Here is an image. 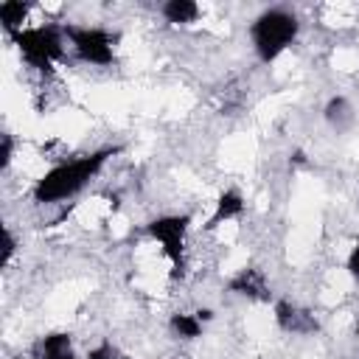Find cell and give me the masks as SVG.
Wrapping results in <instances>:
<instances>
[{
    "label": "cell",
    "instance_id": "5",
    "mask_svg": "<svg viewBox=\"0 0 359 359\" xmlns=\"http://www.w3.org/2000/svg\"><path fill=\"white\" fill-rule=\"evenodd\" d=\"M65 36L81 62L95 67H107L115 62V34L98 25H65Z\"/></svg>",
    "mask_w": 359,
    "mask_h": 359
},
{
    "label": "cell",
    "instance_id": "2",
    "mask_svg": "<svg viewBox=\"0 0 359 359\" xmlns=\"http://www.w3.org/2000/svg\"><path fill=\"white\" fill-rule=\"evenodd\" d=\"M297 31H300V20L294 11L280 8V6L261 11L250 25V39H252L255 56L266 65L275 62L297 39Z\"/></svg>",
    "mask_w": 359,
    "mask_h": 359
},
{
    "label": "cell",
    "instance_id": "9",
    "mask_svg": "<svg viewBox=\"0 0 359 359\" xmlns=\"http://www.w3.org/2000/svg\"><path fill=\"white\" fill-rule=\"evenodd\" d=\"M36 359H79L73 351V339L65 331H50L36 345Z\"/></svg>",
    "mask_w": 359,
    "mask_h": 359
},
{
    "label": "cell",
    "instance_id": "18",
    "mask_svg": "<svg viewBox=\"0 0 359 359\" xmlns=\"http://www.w3.org/2000/svg\"><path fill=\"white\" fill-rule=\"evenodd\" d=\"M196 317H199L202 323H208V320H213V311H210V309H199V311H196Z\"/></svg>",
    "mask_w": 359,
    "mask_h": 359
},
{
    "label": "cell",
    "instance_id": "1",
    "mask_svg": "<svg viewBox=\"0 0 359 359\" xmlns=\"http://www.w3.org/2000/svg\"><path fill=\"white\" fill-rule=\"evenodd\" d=\"M115 154V149H98V151H90V154H81L76 160H65V163H56L53 168H48L36 185H34V199L39 205H56V202H65L70 196H76L84 185H90L101 168L107 165V160Z\"/></svg>",
    "mask_w": 359,
    "mask_h": 359
},
{
    "label": "cell",
    "instance_id": "6",
    "mask_svg": "<svg viewBox=\"0 0 359 359\" xmlns=\"http://www.w3.org/2000/svg\"><path fill=\"white\" fill-rule=\"evenodd\" d=\"M275 323L286 334H311V331H317L314 314H309L306 309H300V306H294L289 300H278L275 303Z\"/></svg>",
    "mask_w": 359,
    "mask_h": 359
},
{
    "label": "cell",
    "instance_id": "3",
    "mask_svg": "<svg viewBox=\"0 0 359 359\" xmlns=\"http://www.w3.org/2000/svg\"><path fill=\"white\" fill-rule=\"evenodd\" d=\"M11 42L17 45L20 56L25 59L28 67L39 70V73H48L62 56H65V48H67V36H65V25H28L17 34H8Z\"/></svg>",
    "mask_w": 359,
    "mask_h": 359
},
{
    "label": "cell",
    "instance_id": "8",
    "mask_svg": "<svg viewBox=\"0 0 359 359\" xmlns=\"http://www.w3.org/2000/svg\"><path fill=\"white\" fill-rule=\"evenodd\" d=\"M241 213H244V196H241L236 188H227V191H222L219 199H216L213 216L208 219V230H216V227H222V224L238 219Z\"/></svg>",
    "mask_w": 359,
    "mask_h": 359
},
{
    "label": "cell",
    "instance_id": "10",
    "mask_svg": "<svg viewBox=\"0 0 359 359\" xmlns=\"http://www.w3.org/2000/svg\"><path fill=\"white\" fill-rule=\"evenodd\" d=\"M160 14L168 22H174V25H188V22H196L199 20L202 8L194 0H168V3L160 6Z\"/></svg>",
    "mask_w": 359,
    "mask_h": 359
},
{
    "label": "cell",
    "instance_id": "17",
    "mask_svg": "<svg viewBox=\"0 0 359 359\" xmlns=\"http://www.w3.org/2000/svg\"><path fill=\"white\" fill-rule=\"evenodd\" d=\"M345 269H348V275H351L353 280H359V244L351 247V252H348V258H345Z\"/></svg>",
    "mask_w": 359,
    "mask_h": 359
},
{
    "label": "cell",
    "instance_id": "16",
    "mask_svg": "<svg viewBox=\"0 0 359 359\" xmlns=\"http://www.w3.org/2000/svg\"><path fill=\"white\" fill-rule=\"evenodd\" d=\"M14 250H17V238H14V233L8 230V227H3V266L11 261V255H14Z\"/></svg>",
    "mask_w": 359,
    "mask_h": 359
},
{
    "label": "cell",
    "instance_id": "14",
    "mask_svg": "<svg viewBox=\"0 0 359 359\" xmlns=\"http://www.w3.org/2000/svg\"><path fill=\"white\" fill-rule=\"evenodd\" d=\"M84 359H121V353H118V348H115V345H109V342H101V345L90 348Z\"/></svg>",
    "mask_w": 359,
    "mask_h": 359
},
{
    "label": "cell",
    "instance_id": "15",
    "mask_svg": "<svg viewBox=\"0 0 359 359\" xmlns=\"http://www.w3.org/2000/svg\"><path fill=\"white\" fill-rule=\"evenodd\" d=\"M11 154H14V137L8 132L0 135V165L8 168L11 165Z\"/></svg>",
    "mask_w": 359,
    "mask_h": 359
},
{
    "label": "cell",
    "instance_id": "13",
    "mask_svg": "<svg viewBox=\"0 0 359 359\" xmlns=\"http://www.w3.org/2000/svg\"><path fill=\"white\" fill-rule=\"evenodd\" d=\"M323 115H325V121H328L334 129H345V126L353 121V107H351V101H348L345 95H334V98H328Z\"/></svg>",
    "mask_w": 359,
    "mask_h": 359
},
{
    "label": "cell",
    "instance_id": "11",
    "mask_svg": "<svg viewBox=\"0 0 359 359\" xmlns=\"http://www.w3.org/2000/svg\"><path fill=\"white\" fill-rule=\"evenodd\" d=\"M28 11H31V6L22 3V0H6V3H0V22H3L6 34H17V31L28 28L25 25L28 22Z\"/></svg>",
    "mask_w": 359,
    "mask_h": 359
},
{
    "label": "cell",
    "instance_id": "19",
    "mask_svg": "<svg viewBox=\"0 0 359 359\" xmlns=\"http://www.w3.org/2000/svg\"><path fill=\"white\" fill-rule=\"evenodd\" d=\"M356 337H359V320H356Z\"/></svg>",
    "mask_w": 359,
    "mask_h": 359
},
{
    "label": "cell",
    "instance_id": "12",
    "mask_svg": "<svg viewBox=\"0 0 359 359\" xmlns=\"http://www.w3.org/2000/svg\"><path fill=\"white\" fill-rule=\"evenodd\" d=\"M202 325H205V323L196 317V311H194V314H188V311H174L171 320H168L171 334L180 337V339H196V337H202Z\"/></svg>",
    "mask_w": 359,
    "mask_h": 359
},
{
    "label": "cell",
    "instance_id": "7",
    "mask_svg": "<svg viewBox=\"0 0 359 359\" xmlns=\"http://www.w3.org/2000/svg\"><path fill=\"white\" fill-rule=\"evenodd\" d=\"M230 292L233 294H241L247 300H269V286H266V278L261 275V269L255 266H244L238 269L233 278H230Z\"/></svg>",
    "mask_w": 359,
    "mask_h": 359
},
{
    "label": "cell",
    "instance_id": "4",
    "mask_svg": "<svg viewBox=\"0 0 359 359\" xmlns=\"http://www.w3.org/2000/svg\"><path fill=\"white\" fill-rule=\"evenodd\" d=\"M188 227H191V216H188V213H165V216H157V219H151V222L146 224L149 238L160 244L163 255L171 261L174 275H180L182 266H185Z\"/></svg>",
    "mask_w": 359,
    "mask_h": 359
}]
</instances>
